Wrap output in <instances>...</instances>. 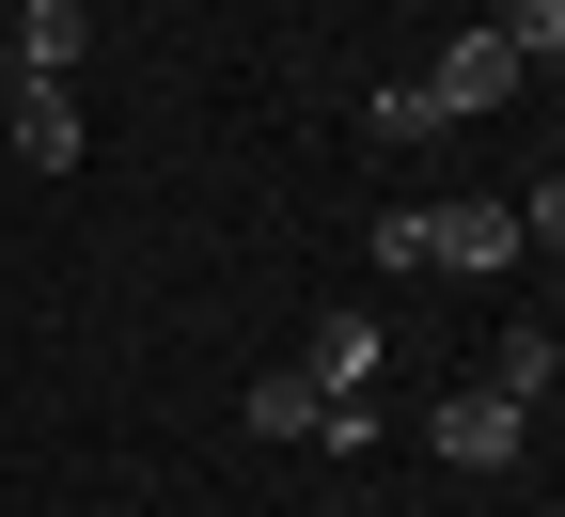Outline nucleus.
<instances>
[{"label": "nucleus", "instance_id": "10", "mask_svg": "<svg viewBox=\"0 0 565 517\" xmlns=\"http://www.w3.org/2000/svg\"><path fill=\"white\" fill-rule=\"evenodd\" d=\"M362 126H377V141H440V95H424V79H377Z\"/></svg>", "mask_w": 565, "mask_h": 517}, {"label": "nucleus", "instance_id": "6", "mask_svg": "<svg viewBox=\"0 0 565 517\" xmlns=\"http://www.w3.org/2000/svg\"><path fill=\"white\" fill-rule=\"evenodd\" d=\"M299 377H315V392H362V377H377V314H315Z\"/></svg>", "mask_w": 565, "mask_h": 517}, {"label": "nucleus", "instance_id": "1", "mask_svg": "<svg viewBox=\"0 0 565 517\" xmlns=\"http://www.w3.org/2000/svg\"><path fill=\"white\" fill-rule=\"evenodd\" d=\"M519 439H534L519 392H440V408H424V455H440V471H519Z\"/></svg>", "mask_w": 565, "mask_h": 517}, {"label": "nucleus", "instance_id": "2", "mask_svg": "<svg viewBox=\"0 0 565 517\" xmlns=\"http://www.w3.org/2000/svg\"><path fill=\"white\" fill-rule=\"evenodd\" d=\"M424 95H440V126H471V110H503V95H519V47H503V32L471 17V32H456L440 63H424Z\"/></svg>", "mask_w": 565, "mask_h": 517}, {"label": "nucleus", "instance_id": "7", "mask_svg": "<svg viewBox=\"0 0 565 517\" xmlns=\"http://www.w3.org/2000/svg\"><path fill=\"white\" fill-rule=\"evenodd\" d=\"M236 408H252V439H315V423H330V392H315V377H252Z\"/></svg>", "mask_w": 565, "mask_h": 517}, {"label": "nucleus", "instance_id": "5", "mask_svg": "<svg viewBox=\"0 0 565 517\" xmlns=\"http://www.w3.org/2000/svg\"><path fill=\"white\" fill-rule=\"evenodd\" d=\"M424 236H440V267H519V251H534L519 204H487V189H471V204H424Z\"/></svg>", "mask_w": 565, "mask_h": 517}, {"label": "nucleus", "instance_id": "4", "mask_svg": "<svg viewBox=\"0 0 565 517\" xmlns=\"http://www.w3.org/2000/svg\"><path fill=\"white\" fill-rule=\"evenodd\" d=\"M79 47H95L79 0H17V32H0V79H79Z\"/></svg>", "mask_w": 565, "mask_h": 517}, {"label": "nucleus", "instance_id": "11", "mask_svg": "<svg viewBox=\"0 0 565 517\" xmlns=\"http://www.w3.org/2000/svg\"><path fill=\"white\" fill-rule=\"evenodd\" d=\"M519 236H534V251H550V267H565V173H550V189H534V204H519Z\"/></svg>", "mask_w": 565, "mask_h": 517}, {"label": "nucleus", "instance_id": "8", "mask_svg": "<svg viewBox=\"0 0 565 517\" xmlns=\"http://www.w3.org/2000/svg\"><path fill=\"white\" fill-rule=\"evenodd\" d=\"M487 32L519 47V79H550V63H565V0H503V17H487Z\"/></svg>", "mask_w": 565, "mask_h": 517}, {"label": "nucleus", "instance_id": "3", "mask_svg": "<svg viewBox=\"0 0 565 517\" xmlns=\"http://www.w3.org/2000/svg\"><path fill=\"white\" fill-rule=\"evenodd\" d=\"M0 126L32 173H79V79H0Z\"/></svg>", "mask_w": 565, "mask_h": 517}, {"label": "nucleus", "instance_id": "9", "mask_svg": "<svg viewBox=\"0 0 565 517\" xmlns=\"http://www.w3.org/2000/svg\"><path fill=\"white\" fill-rule=\"evenodd\" d=\"M550 360H565L550 330H503V360H487V392H519V408H534V392H550Z\"/></svg>", "mask_w": 565, "mask_h": 517}]
</instances>
